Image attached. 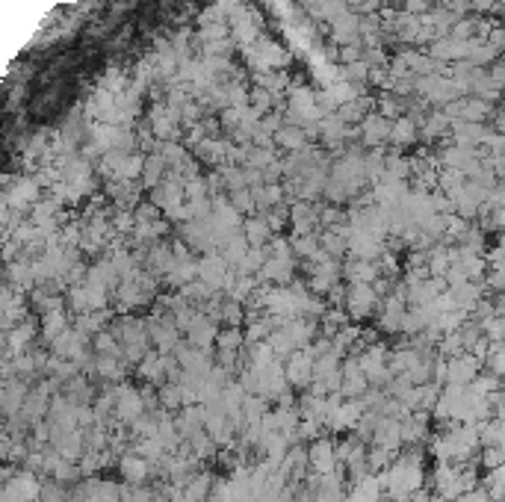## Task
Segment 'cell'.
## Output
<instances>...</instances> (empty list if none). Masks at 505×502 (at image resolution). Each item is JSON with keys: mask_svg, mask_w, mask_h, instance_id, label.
<instances>
[{"mask_svg": "<svg viewBox=\"0 0 505 502\" xmlns=\"http://www.w3.org/2000/svg\"><path fill=\"white\" fill-rule=\"evenodd\" d=\"M311 461H313V467H316L319 476H323V473H331V467L337 464V458H334V446H331L328 441H316L313 449H311Z\"/></svg>", "mask_w": 505, "mask_h": 502, "instance_id": "1", "label": "cell"}, {"mask_svg": "<svg viewBox=\"0 0 505 502\" xmlns=\"http://www.w3.org/2000/svg\"><path fill=\"white\" fill-rule=\"evenodd\" d=\"M446 379L452 384H467V381H473L476 379V360L473 358H461V360H452V367L446 372Z\"/></svg>", "mask_w": 505, "mask_h": 502, "instance_id": "2", "label": "cell"}, {"mask_svg": "<svg viewBox=\"0 0 505 502\" xmlns=\"http://www.w3.org/2000/svg\"><path fill=\"white\" fill-rule=\"evenodd\" d=\"M121 470H125V476L130 482H142L148 473H151V461H145L139 455H127L125 461H121Z\"/></svg>", "mask_w": 505, "mask_h": 502, "instance_id": "3", "label": "cell"}, {"mask_svg": "<svg viewBox=\"0 0 505 502\" xmlns=\"http://www.w3.org/2000/svg\"><path fill=\"white\" fill-rule=\"evenodd\" d=\"M160 402H163L166 408H178V405H183V402H180V384H169V387H163V393H160Z\"/></svg>", "mask_w": 505, "mask_h": 502, "instance_id": "4", "label": "cell"}, {"mask_svg": "<svg viewBox=\"0 0 505 502\" xmlns=\"http://www.w3.org/2000/svg\"><path fill=\"white\" fill-rule=\"evenodd\" d=\"M499 461H502V449L499 446H490L488 452H485V467H499Z\"/></svg>", "mask_w": 505, "mask_h": 502, "instance_id": "5", "label": "cell"}]
</instances>
